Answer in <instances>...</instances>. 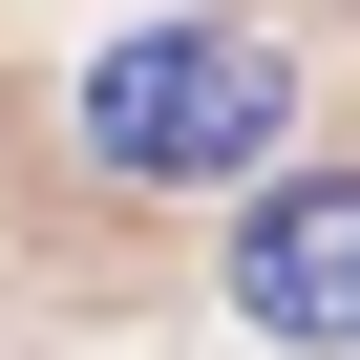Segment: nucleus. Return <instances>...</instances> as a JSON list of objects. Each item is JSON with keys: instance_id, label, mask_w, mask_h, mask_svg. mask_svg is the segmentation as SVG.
Segmentation results:
<instances>
[{"instance_id": "obj_1", "label": "nucleus", "mask_w": 360, "mask_h": 360, "mask_svg": "<svg viewBox=\"0 0 360 360\" xmlns=\"http://www.w3.org/2000/svg\"><path fill=\"white\" fill-rule=\"evenodd\" d=\"M64 148L106 169V191H276V148H297V64H276L255 22H127V43H85Z\"/></svg>"}, {"instance_id": "obj_2", "label": "nucleus", "mask_w": 360, "mask_h": 360, "mask_svg": "<svg viewBox=\"0 0 360 360\" xmlns=\"http://www.w3.org/2000/svg\"><path fill=\"white\" fill-rule=\"evenodd\" d=\"M233 318L297 360H360V169H276L233 212Z\"/></svg>"}]
</instances>
